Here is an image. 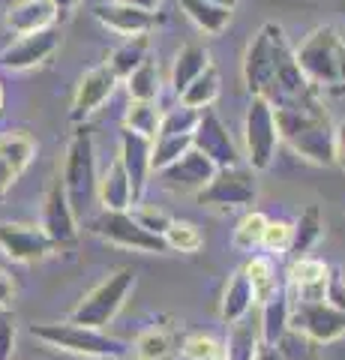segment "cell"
I'll list each match as a JSON object with an SVG mask.
<instances>
[{
  "instance_id": "obj_1",
  "label": "cell",
  "mask_w": 345,
  "mask_h": 360,
  "mask_svg": "<svg viewBox=\"0 0 345 360\" xmlns=\"http://www.w3.org/2000/svg\"><path fill=\"white\" fill-rule=\"evenodd\" d=\"M280 141L313 165H333V123L321 99L300 108H273Z\"/></svg>"
},
{
  "instance_id": "obj_2",
  "label": "cell",
  "mask_w": 345,
  "mask_h": 360,
  "mask_svg": "<svg viewBox=\"0 0 345 360\" xmlns=\"http://www.w3.org/2000/svg\"><path fill=\"white\" fill-rule=\"evenodd\" d=\"M294 63L315 94H345V39L321 25L294 49Z\"/></svg>"
},
{
  "instance_id": "obj_3",
  "label": "cell",
  "mask_w": 345,
  "mask_h": 360,
  "mask_svg": "<svg viewBox=\"0 0 345 360\" xmlns=\"http://www.w3.org/2000/svg\"><path fill=\"white\" fill-rule=\"evenodd\" d=\"M30 336L39 340L42 345L58 348L66 354H79V357H93V360H117L126 354V345L108 336L105 330L96 328H82L72 321H42L33 324Z\"/></svg>"
},
{
  "instance_id": "obj_4",
  "label": "cell",
  "mask_w": 345,
  "mask_h": 360,
  "mask_svg": "<svg viewBox=\"0 0 345 360\" xmlns=\"http://www.w3.org/2000/svg\"><path fill=\"white\" fill-rule=\"evenodd\" d=\"M60 184L70 198V207L75 213V219L84 217L91 198L96 195V156H93V135L87 132V127L75 129L70 144H66V156H63V172Z\"/></svg>"
},
{
  "instance_id": "obj_5",
  "label": "cell",
  "mask_w": 345,
  "mask_h": 360,
  "mask_svg": "<svg viewBox=\"0 0 345 360\" xmlns=\"http://www.w3.org/2000/svg\"><path fill=\"white\" fill-rule=\"evenodd\" d=\"M132 285H136V274H132V267H117L115 274H108L103 283H96L79 300V307L72 309L70 321L72 324H82V328L103 330L105 324L115 321V315L126 303Z\"/></svg>"
},
{
  "instance_id": "obj_6",
  "label": "cell",
  "mask_w": 345,
  "mask_h": 360,
  "mask_svg": "<svg viewBox=\"0 0 345 360\" xmlns=\"http://www.w3.org/2000/svg\"><path fill=\"white\" fill-rule=\"evenodd\" d=\"M243 141H247V162L249 172H264L271 168L276 148H280V129H276V115L267 96L255 94L247 105L243 117Z\"/></svg>"
},
{
  "instance_id": "obj_7",
  "label": "cell",
  "mask_w": 345,
  "mask_h": 360,
  "mask_svg": "<svg viewBox=\"0 0 345 360\" xmlns=\"http://www.w3.org/2000/svg\"><path fill=\"white\" fill-rule=\"evenodd\" d=\"M285 51L288 42L280 25H264L252 37V42L247 45V54H243V82L252 90V96L267 94V87L273 82V70Z\"/></svg>"
},
{
  "instance_id": "obj_8",
  "label": "cell",
  "mask_w": 345,
  "mask_h": 360,
  "mask_svg": "<svg viewBox=\"0 0 345 360\" xmlns=\"http://www.w3.org/2000/svg\"><path fill=\"white\" fill-rule=\"evenodd\" d=\"M91 229L103 240L115 243V246H124V250H132V252H150V255L169 252V246H165L162 234H153L148 229H141L129 210H124V213H105L103 210L91 222Z\"/></svg>"
},
{
  "instance_id": "obj_9",
  "label": "cell",
  "mask_w": 345,
  "mask_h": 360,
  "mask_svg": "<svg viewBox=\"0 0 345 360\" xmlns=\"http://www.w3.org/2000/svg\"><path fill=\"white\" fill-rule=\"evenodd\" d=\"M288 330L306 336L313 345H327L345 336V312L333 309L330 303H294L292 315H288Z\"/></svg>"
},
{
  "instance_id": "obj_10",
  "label": "cell",
  "mask_w": 345,
  "mask_h": 360,
  "mask_svg": "<svg viewBox=\"0 0 345 360\" xmlns=\"http://www.w3.org/2000/svg\"><path fill=\"white\" fill-rule=\"evenodd\" d=\"M259 186L249 168H216V174L210 177V184L198 193L195 198L207 207H249L255 205Z\"/></svg>"
},
{
  "instance_id": "obj_11",
  "label": "cell",
  "mask_w": 345,
  "mask_h": 360,
  "mask_svg": "<svg viewBox=\"0 0 345 360\" xmlns=\"http://www.w3.org/2000/svg\"><path fill=\"white\" fill-rule=\"evenodd\" d=\"M39 229L48 234V240L58 246V250H60V246H72L75 240H79V219H75V213L70 207V198H66L60 174H54L48 189H46Z\"/></svg>"
},
{
  "instance_id": "obj_12",
  "label": "cell",
  "mask_w": 345,
  "mask_h": 360,
  "mask_svg": "<svg viewBox=\"0 0 345 360\" xmlns=\"http://www.w3.org/2000/svg\"><path fill=\"white\" fill-rule=\"evenodd\" d=\"M193 150H198L204 160L214 162V168H235L240 165V153L231 141L226 123L216 117V111L204 108L198 115V123L193 129Z\"/></svg>"
},
{
  "instance_id": "obj_13",
  "label": "cell",
  "mask_w": 345,
  "mask_h": 360,
  "mask_svg": "<svg viewBox=\"0 0 345 360\" xmlns=\"http://www.w3.org/2000/svg\"><path fill=\"white\" fill-rule=\"evenodd\" d=\"M60 45V33L58 27H46V30H37V33H25L6 45L0 51V66L6 72H27L33 66L46 63Z\"/></svg>"
},
{
  "instance_id": "obj_14",
  "label": "cell",
  "mask_w": 345,
  "mask_h": 360,
  "mask_svg": "<svg viewBox=\"0 0 345 360\" xmlns=\"http://www.w3.org/2000/svg\"><path fill=\"white\" fill-rule=\"evenodd\" d=\"M58 246L48 240V234L39 225L27 222H0V252L18 264H33L48 258Z\"/></svg>"
},
{
  "instance_id": "obj_15",
  "label": "cell",
  "mask_w": 345,
  "mask_h": 360,
  "mask_svg": "<svg viewBox=\"0 0 345 360\" xmlns=\"http://www.w3.org/2000/svg\"><path fill=\"white\" fill-rule=\"evenodd\" d=\"M37 156V141L25 129H9L0 135V198H4L13 184L27 172V165Z\"/></svg>"
},
{
  "instance_id": "obj_16",
  "label": "cell",
  "mask_w": 345,
  "mask_h": 360,
  "mask_svg": "<svg viewBox=\"0 0 345 360\" xmlns=\"http://www.w3.org/2000/svg\"><path fill=\"white\" fill-rule=\"evenodd\" d=\"M214 174H216L214 162L204 160L198 150H189L177 162H171L169 168H162L160 180H162V186L169 189V193H181V195L193 193V195H198L210 184V177Z\"/></svg>"
},
{
  "instance_id": "obj_17",
  "label": "cell",
  "mask_w": 345,
  "mask_h": 360,
  "mask_svg": "<svg viewBox=\"0 0 345 360\" xmlns=\"http://www.w3.org/2000/svg\"><path fill=\"white\" fill-rule=\"evenodd\" d=\"M115 87H117V78L105 63L87 70L82 75L79 87H75V96H72V120L82 123L91 117L96 108H103L111 99V94H115Z\"/></svg>"
},
{
  "instance_id": "obj_18",
  "label": "cell",
  "mask_w": 345,
  "mask_h": 360,
  "mask_svg": "<svg viewBox=\"0 0 345 360\" xmlns=\"http://www.w3.org/2000/svg\"><path fill=\"white\" fill-rule=\"evenodd\" d=\"M150 139L124 129L120 132V165L129 177V189H132V205H141L144 189H148V177H150Z\"/></svg>"
},
{
  "instance_id": "obj_19",
  "label": "cell",
  "mask_w": 345,
  "mask_h": 360,
  "mask_svg": "<svg viewBox=\"0 0 345 360\" xmlns=\"http://www.w3.org/2000/svg\"><path fill=\"white\" fill-rule=\"evenodd\" d=\"M54 15H58V9L51 6V0H15V4H9L4 21L15 37H25V33L54 27Z\"/></svg>"
},
{
  "instance_id": "obj_20",
  "label": "cell",
  "mask_w": 345,
  "mask_h": 360,
  "mask_svg": "<svg viewBox=\"0 0 345 360\" xmlns=\"http://www.w3.org/2000/svg\"><path fill=\"white\" fill-rule=\"evenodd\" d=\"M96 198L105 213H124L132 207L129 177L124 172V165H120V160L108 162L103 168V174H96Z\"/></svg>"
},
{
  "instance_id": "obj_21",
  "label": "cell",
  "mask_w": 345,
  "mask_h": 360,
  "mask_svg": "<svg viewBox=\"0 0 345 360\" xmlns=\"http://www.w3.org/2000/svg\"><path fill=\"white\" fill-rule=\"evenodd\" d=\"M93 15L103 21L108 30L120 33V37H138V33H148L153 27V13H144V9L126 6V4H99L93 9Z\"/></svg>"
},
{
  "instance_id": "obj_22",
  "label": "cell",
  "mask_w": 345,
  "mask_h": 360,
  "mask_svg": "<svg viewBox=\"0 0 345 360\" xmlns=\"http://www.w3.org/2000/svg\"><path fill=\"white\" fill-rule=\"evenodd\" d=\"M255 309V297H252V285L243 270H237V274H231V279L226 283V288H222V300H219V319L228 324H237L243 321L247 315Z\"/></svg>"
},
{
  "instance_id": "obj_23",
  "label": "cell",
  "mask_w": 345,
  "mask_h": 360,
  "mask_svg": "<svg viewBox=\"0 0 345 360\" xmlns=\"http://www.w3.org/2000/svg\"><path fill=\"white\" fill-rule=\"evenodd\" d=\"M261 315H259V330H261V342L264 345H276L288 333V315H292V300H288L285 283L276 295L261 303Z\"/></svg>"
},
{
  "instance_id": "obj_24",
  "label": "cell",
  "mask_w": 345,
  "mask_h": 360,
  "mask_svg": "<svg viewBox=\"0 0 345 360\" xmlns=\"http://www.w3.org/2000/svg\"><path fill=\"white\" fill-rule=\"evenodd\" d=\"M261 330H259V319H243L237 324H228V340L222 348V357L226 360H255L261 348Z\"/></svg>"
},
{
  "instance_id": "obj_25",
  "label": "cell",
  "mask_w": 345,
  "mask_h": 360,
  "mask_svg": "<svg viewBox=\"0 0 345 360\" xmlns=\"http://www.w3.org/2000/svg\"><path fill=\"white\" fill-rule=\"evenodd\" d=\"M207 66H210V51L204 49V45H195V42L183 45L174 58V66H171V90L181 96L183 87L193 84Z\"/></svg>"
},
{
  "instance_id": "obj_26",
  "label": "cell",
  "mask_w": 345,
  "mask_h": 360,
  "mask_svg": "<svg viewBox=\"0 0 345 360\" xmlns=\"http://www.w3.org/2000/svg\"><path fill=\"white\" fill-rule=\"evenodd\" d=\"M243 274H247L249 285H252L255 307L267 303L276 291L282 288V279H280V274H276V264H273L271 255H252L247 262V267H243Z\"/></svg>"
},
{
  "instance_id": "obj_27",
  "label": "cell",
  "mask_w": 345,
  "mask_h": 360,
  "mask_svg": "<svg viewBox=\"0 0 345 360\" xmlns=\"http://www.w3.org/2000/svg\"><path fill=\"white\" fill-rule=\"evenodd\" d=\"M321 234H325V217H321V207L309 205L297 217V222H292V246H288V252H292L294 258H304L306 252H313V246L321 240Z\"/></svg>"
},
{
  "instance_id": "obj_28",
  "label": "cell",
  "mask_w": 345,
  "mask_h": 360,
  "mask_svg": "<svg viewBox=\"0 0 345 360\" xmlns=\"http://www.w3.org/2000/svg\"><path fill=\"white\" fill-rule=\"evenodd\" d=\"M148 49H150L148 33H138V37H126L115 51H111V58H108L105 66H108L111 72H115L117 82H120V78H129L144 60H148Z\"/></svg>"
},
{
  "instance_id": "obj_29",
  "label": "cell",
  "mask_w": 345,
  "mask_h": 360,
  "mask_svg": "<svg viewBox=\"0 0 345 360\" xmlns=\"http://www.w3.org/2000/svg\"><path fill=\"white\" fill-rule=\"evenodd\" d=\"M181 9L186 13V18L193 21L198 30L210 33V37H216L228 27L231 21V9H222L216 4H207V0H181Z\"/></svg>"
},
{
  "instance_id": "obj_30",
  "label": "cell",
  "mask_w": 345,
  "mask_h": 360,
  "mask_svg": "<svg viewBox=\"0 0 345 360\" xmlns=\"http://www.w3.org/2000/svg\"><path fill=\"white\" fill-rule=\"evenodd\" d=\"M216 96H219V72L214 70V63H210L193 84L183 87L181 105L195 108V111H204V108H210V105L216 103Z\"/></svg>"
},
{
  "instance_id": "obj_31",
  "label": "cell",
  "mask_w": 345,
  "mask_h": 360,
  "mask_svg": "<svg viewBox=\"0 0 345 360\" xmlns=\"http://www.w3.org/2000/svg\"><path fill=\"white\" fill-rule=\"evenodd\" d=\"M193 150V135H157L150 144V172H162Z\"/></svg>"
},
{
  "instance_id": "obj_32",
  "label": "cell",
  "mask_w": 345,
  "mask_h": 360,
  "mask_svg": "<svg viewBox=\"0 0 345 360\" xmlns=\"http://www.w3.org/2000/svg\"><path fill=\"white\" fill-rule=\"evenodd\" d=\"M160 117H162V111L157 103H129L124 115V129L153 141L160 135Z\"/></svg>"
},
{
  "instance_id": "obj_33",
  "label": "cell",
  "mask_w": 345,
  "mask_h": 360,
  "mask_svg": "<svg viewBox=\"0 0 345 360\" xmlns=\"http://www.w3.org/2000/svg\"><path fill=\"white\" fill-rule=\"evenodd\" d=\"M129 103H157L160 96V66L153 60H144L136 72L126 78Z\"/></svg>"
},
{
  "instance_id": "obj_34",
  "label": "cell",
  "mask_w": 345,
  "mask_h": 360,
  "mask_svg": "<svg viewBox=\"0 0 345 360\" xmlns=\"http://www.w3.org/2000/svg\"><path fill=\"white\" fill-rule=\"evenodd\" d=\"M264 229H267V217L261 210H247L237 222L235 234H231V246L237 252H255L261 246V238H264Z\"/></svg>"
},
{
  "instance_id": "obj_35",
  "label": "cell",
  "mask_w": 345,
  "mask_h": 360,
  "mask_svg": "<svg viewBox=\"0 0 345 360\" xmlns=\"http://www.w3.org/2000/svg\"><path fill=\"white\" fill-rule=\"evenodd\" d=\"M162 240L174 252H198L204 246V234H202V229H198L195 222L171 219L169 229L162 231Z\"/></svg>"
},
{
  "instance_id": "obj_36",
  "label": "cell",
  "mask_w": 345,
  "mask_h": 360,
  "mask_svg": "<svg viewBox=\"0 0 345 360\" xmlns=\"http://www.w3.org/2000/svg\"><path fill=\"white\" fill-rule=\"evenodd\" d=\"M174 354L171 336L160 328H148L136 340V360H169Z\"/></svg>"
},
{
  "instance_id": "obj_37",
  "label": "cell",
  "mask_w": 345,
  "mask_h": 360,
  "mask_svg": "<svg viewBox=\"0 0 345 360\" xmlns=\"http://www.w3.org/2000/svg\"><path fill=\"white\" fill-rule=\"evenodd\" d=\"M198 115H202V111L186 108V105L177 103L174 108L162 111V117H160V135H193L195 123H198Z\"/></svg>"
},
{
  "instance_id": "obj_38",
  "label": "cell",
  "mask_w": 345,
  "mask_h": 360,
  "mask_svg": "<svg viewBox=\"0 0 345 360\" xmlns=\"http://www.w3.org/2000/svg\"><path fill=\"white\" fill-rule=\"evenodd\" d=\"M276 352L282 354V360H321L318 357V348L306 340V336H300L294 330H288L280 342H276Z\"/></svg>"
},
{
  "instance_id": "obj_39",
  "label": "cell",
  "mask_w": 345,
  "mask_h": 360,
  "mask_svg": "<svg viewBox=\"0 0 345 360\" xmlns=\"http://www.w3.org/2000/svg\"><path fill=\"white\" fill-rule=\"evenodd\" d=\"M261 246H264L267 252H273V255L288 252V246H292V222H285V219H267Z\"/></svg>"
},
{
  "instance_id": "obj_40",
  "label": "cell",
  "mask_w": 345,
  "mask_h": 360,
  "mask_svg": "<svg viewBox=\"0 0 345 360\" xmlns=\"http://www.w3.org/2000/svg\"><path fill=\"white\" fill-rule=\"evenodd\" d=\"M216 354H222V345L214 340V336H204V333L186 336V342H183L186 360H207V357H216Z\"/></svg>"
},
{
  "instance_id": "obj_41",
  "label": "cell",
  "mask_w": 345,
  "mask_h": 360,
  "mask_svg": "<svg viewBox=\"0 0 345 360\" xmlns=\"http://www.w3.org/2000/svg\"><path fill=\"white\" fill-rule=\"evenodd\" d=\"M18 345V324L13 309H0V360H13Z\"/></svg>"
},
{
  "instance_id": "obj_42",
  "label": "cell",
  "mask_w": 345,
  "mask_h": 360,
  "mask_svg": "<svg viewBox=\"0 0 345 360\" xmlns=\"http://www.w3.org/2000/svg\"><path fill=\"white\" fill-rule=\"evenodd\" d=\"M132 217H136V222L141 225V229H148L153 234H162L165 229H169V222H171L169 213L160 210V207H150V205H138L136 210H132Z\"/></svg>"
},
{
  "instance_id": "obj_43",
  "label": "cell",
  "mask_w": 345,
  "mask_h": 360,
  "mask_svg": "<svg viewBox=\"0 0 345 360\" xmlns=\"http://www.w3.org/2000/svg\"><path fill=\"white\" fill-rule=\"evenodd\" d=\"M325 303H330L333 309L345 312V279L339 270H330L327 274V285H325Z\"/></svg>"
},
{
  "instance_id": "obj_44",
  "label": "cell",
  "mask_w": 345,
  "mask_h": 360,
  "mask_svg": "<svg viewBox=\"0 0 345 360\" xmlns=\"http://www.w3.org/2000/svg\"><path fill=\"white\" fill-rule=\"evenodd\" d=\"M15 295H18V285H15L13 270L0 267V309H13Z\"/></svg>"
},
{
  "instance_id": "obj_45",
  "label": "cell",
  "mask_w": 345,
  "mask_h": 360,
  "mask_svg": "<svg viewBox=\"0 0 345 360\" xmlns=\"http://www.w3.org/2000/svg\"><path fill=\"white\" fill-rule=\"evenodd\" d=\"M333 165L345 172V120L333 127Z\"/></svg>"
},
{
  "instance_id": "obj_46",
  "label": "cell",
  "mask_w": 345,
  "mask_h": 360,
  "mask_svg": "<svg viewBox=\"0 0 345 360\" xmlns=\"http://www.w3.org/2000/svg\"><path fill=\"white\" fill-rule=\"evenodd\" d=\"M117 4H126V6H136V9H144V13H153L160 6V0H117Z\"/></svg>"
},
{
  "instance_id": "obj_47",
  "label": "cell",
  "mask_w": 345,
  "mask_h": 360,
  "mask_svg": "<svg viewBox=\"0 0 345 360\" xmlns=\"http://www.w3.org/2000/svg\"><path fill=\"white\" fill-rule=\"evenodd\" d=\"M255 360H282V354L276 352V345H261L259 354H255Z\"/></svg>"
},
{
  "instance_id": "obj_48",
  "label": "cell",
  "mask_w": 345,
  "mask_h": 360,
  "mask_svg": "<svg viewBox=\"0 0 345 360\" xmlns=\"http://www.w3.org/2000/svg\"><path fill=\"white\" fill-rule=\"evenodd\" d=\"M82 0H51V6L54 9H60V13H66V9H72V6H79Z\"/></svg>"
},
{
  "instance_id": "obj_49",
  "label": "cell",
  "mask_w": 345,
  "mask_h": 360,
  "mask_svg": "<svg viewBox=\"0 0 345 360\" xmlns=\"http://www.w3.org/2000/svg\"><path fill=\"white\" fill-rule=\"evenodd\" d=\"M207 4H216V6H222V9H231V13H235L237 0H207Z\"/></svg>"
},
{
  "instance_id": "obj_50",
  "label": "cell",
  "mask_w": 345,
  "mask_h": 360,
  "mask_svg": "<svg viewBox=\"0 0 345 360\" xmlns=\"http://www.w3.org/2000/svg\"><path fill=\"white\" fill-rule=\"evenodd\" d=\"M4 99H6V94H4V84H0V111H4Z\"/></svg>"
},
{
  "instance_id": "obj_51",
  "label": "cell",
  "mask_w": 345,
  "mask_h": 360,
  "mask_svg": "<svg viewBox=\"0 0 345 360\" xmlns=\"http://www.w3.org/2000/svg\"><path fill=\"white\" fill-rule=\"evenodd\" d=\"M207 360H226V357H222V354H216V357H207Z\"/></svg>"
},
{
  "instance_id": "obj_52",
  "label": "cell",
  "mask_w": 345,
  "mask_h": 360,
  "mask_svg": "<svg viewBox=\"0 0 345 360\" xmlns=\"http://www.w3.org/2000/svg\"><path fill=\"white\" fill-rule=\"evenodd\" d=\"M117 360H124V357H117Z\"/></svg>"
}]
</instances>
